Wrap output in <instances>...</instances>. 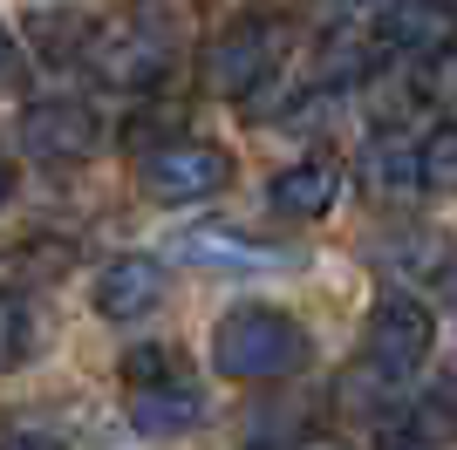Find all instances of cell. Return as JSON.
Instances as JSON below:
<instances>
[{
	"label": "cell",
	"mask_w": 457,
	"mask_h": 450,
	"mask_svg": "<svg viewBox=\"0 0 457 450\" xmlns=\"http://www.w3.org/2000/svg\"><path fill=\"white\" fill-rule=\"evenodd\" d=\"M212 362L232 382H280L307 362V328L280 307H232L212 328Z\"/></svg>",
	"instance_id": "1"
},
{
	"label": "cell",
	"mask_w": 457,
	"mask_h": 450,
	"mask_svg": "<svg viewBox=\"0 0 457 450\" xmlns=\"http://www.w3.org/2000/svg\"><path fill=\"white\" fill-rule=\"evenodd\" d=\"M137 185L151 205H198L219 198L232 185V150L226 144H198V137H171L137 157Z\"/></svg>",
	"instance_id": "2"
},
{
	"label": "cell",
	"mask_w": 457,
	"mask_h": 450,
	"mask_svg": "<svg viewBox=\"0 0 457 450\" xmlns=\"http://www.w3.org/2000/svg\"><path fill=\"white\" fill-rule=\"evenodd\" d=\"M287 48H294V35H287L280 21H267V14L232 21L226 35L212 41V55H205V82H212L219 96H253L260 82H273V75H280Z\"/></svg>",
	"instance_id": "3"
},
{
	"label": "cell",
	"mask_w": 457,
	"mask_h": 450,
	"mask_svg": "<svg viewBox=\"0 0 457 450\" xmlns=\"http://www.w3.org/2000/svg\"><path fill=\"white\" fill-rule=\"evenodd\" d=\"M430 348H437V321H430V307L417 294L376 300V314H369V362L376 369H389L403 382V375H417L430 362Z\"/></svg>",
	"instance_id": "4"
},
{
	"label": "cell",
	"mask_w": 457,
	"mask_h": 450,
	"mask_svg": "<svg viewBox=\"0 0 457 450\" xmlns=\"http://www.w3.org/2000/svg\"><path fill=\"white\" fill-rule=\"evenodd\" d=\"M21 144L41 164H82V157L103 150V116L89 103H76V96H55V103H35L21 116Z\"/></svg>",
	"instance_id": "5"
},
{
	"label": "cell",
	"mask_w": 457,
	"mask_h": 450,
	"mask_svg": "<svg viewBox=\"0 0 457 450\" xmlns=\"http://www.w3.org/2000/svg\"><path fill=\"white\" fill-rule=\"evenodd\" d=\"M82 62H89L110 89H151L171 69V41L151 35V28H96L82 41Z\"/></svg>",
	"instance_id": "6"
},
{
	"label": "cell",
	"mask_w": 457,
	"mask_h": 450,
	"mask_svg": "<svg viewBox=\"0 0 457 450\" xmlns=\"http://www.w3.org/2000/svg\"><path fill=\"white\" fill-rule=\"evenodd\" d=\"M376 41L417 62H444L457 41V7L451 0H389L376 21Z\"/></svg>",
	"instance_id": "7"
},
{
	"label": "cell",
	"mask_w": 457,
	"mask_h": 450,
	"mask_svg": "<svg viewBox=\"0 0 457 450\" xmlns=\"http://www.w3.org/2000/svg\"><path fill=\"white\" fill-rule=\"evenodd\" d=\"M130 423L144 437H178V430H191V423H205V389H198L185 369L157 375V382H137L130 389Z\"/></svg>",
	"instance_id": "8"
},
{
	"label": "cell",
	"mask_w": 457,
	"mask_h": 450,
	"mask_svg": "<svg viewBox=\"0 0 457 450\" xmlns=\"http://www.w3.org/2000/svg\"><path fill=\"white\" fill-rule=\"evenodd\" d=\"M96 314L103 321H144L164 300V266L144 260V253H130V260H110L103 273H96Z\"/></svg>",
	"instance_id": "9"
},
{
	"label": "cell",
	"mask_w": 457,
	"mask_h": 450,
	"mask_svg": "<svg viewBox=\"0 0 457 450\" xmlns=\"http://www.w3.org/2000/svg\"><path fill=\"white\" fill-rule=\"evenodd\" d=\"M178 253H185L191 266H205V273H280V266H294L280 246L239 239L232 225H198V232L178 239Z\"/></svg>",
	"instance_id": "10"
},
{
	"label": "cell",
	"mask_w": 457,
	"mask_h": 450,
	"mask_svg": "<svg viewBox=\"0 0 457 450\" xmlns=\"http://www.w3.org/2000/svg\"><path fill=\"white\" fill-rule=\"evenodd\" d=\"M267 198L280 219H321L342 198V171H335V157H301V164H287L267 185Z\"/></svg>",
	"instance_id": "11"
},
{
	"label": "cell",
	"mask_w": 457,
	"mask_h": 450,
	"mask_svg": "<svg viewBox=\"0 0 457 450\" xmlns=\"http://www.w3.org/2000/svg\"><path fill=\"white\" fill-rule=\"evenodd\" d=\"M69 266H76V246L28 239V246H14V253H0V294H41V287H55Z\"/></svg>",
	"instance_id": "12"
},
{
	"label": "cell",
	"mask_w": 457,
	"mask_h": 450,
	"mask_svg": "<svg viewBox=\"0 0 457 450\" xmlns=\"http://www.w3.org/2000/svg\"><path fill=\"white\" fill-rule=\"evenodd\" d=\"M451 437H457V410H444L437 396H430V403H403L396 416H382V423H376V444H389V450L451 444Z\"/></svg>",
	"instance_id": "13"
},
{
	"label": "cell",
	"mask_w": 457,
	"mask_h": 450,
	"mask_svg": "<svg viewBox=\"0 0 457 450\" xmlns=\"http://www.w3.org/2000/svg\"><path fill=\"white\" fill-rule=\"evenodd\" d=\"M417 191H457V123L451 116L417 144Z\"/></svg>",
	"instance_id": "14"
},
{
	"label": "cell",
	"mask_w": 457,
	"mask_h": 450,
	"mask_svg": "<svg viewBox=\"0 0 457 450\" xmlns=\"http://www.w3.org/2000/svg\"><path fill=\"white\" fill-rule=\"evenodd\" d=\"M35 355V314L21 294H0V369H21Z\"/></svg>",
	"instance_id": "15"
},
{
	"label": "cell",
	"mask_w": 457,
	"mask_h": 450,
	"mask_svg": "<svg viewBox=\"0 0 457 450\" xmlns=\"http://www.w3.org/2000/svg\"><path fill=\"white\" fill-rule=\"evenodd\" d=\"M362 171L376 178V191H403L417 185V144H376L362 157Z\"/></svg>",
	"instance_id": "16"
},
{
	"label": "cell",
	"mask_w": 457,
	"mask_h": 450,
	"mask_svg": "<svg viewBox=\"0 0 457 450\" xmlns=\"http://www.w3.org/2000/svg\"><path fill=\"white\" fill-rule=\"evenodd\" d=\"M178 362H171V348H130V355H123V382H157V375H171Z\"/></svg>",
	"instance_id": "17"
},
{
	"label": "cell",
	"mask_w": 457,
	"mask_h": 450,
	"mask_svg": "<svg viewBox=\"0 0 457 450\" xmlns=\"http://www.w3.org/2000/svg\"><path fill=\"white\" fill-rule=\"evenodd\" d=\"M437 403H444V410H457V369L444 375V389H437Z\"/></svg>",
	"instance_id": "18"
},
{
	"label": "cell",
	"mask_w": 457,
	"mask_h": 450,
	"mask_svg": "<svg viewBox=\"0 0 457 450\" xmlns=\"http://www.w3.org/2000/svg\"><path fill=\"white\" fill-rule=\"evenodd\" d=\"M437 287H444V300L457 307V266H444V273H437Z\"/></svg>",
	"instance_id": "19"
},
{
	"label": "cell",
	"mask_w": 457,
	"mask_h": 450,
	"mask_svg": "<svg viewBox=\"0 0 457 450\" xmlns=\"http://www.w3.org/2000/svg\"><path fill=\"white\" fill-rule=\"evenodd\" d=\"M14 55V35H7V21H0V62Z\"/></svg>",
	"instance_id": "20"
},
{
	"label": "cell",
	"mask_w": 457,
	"mask_h": 450,
	"mask_svg": "<svg viewBox=\"0 0 457 450\" xmlns=\"http://www.w3.org/2000/svg\"><path fill=\"white\" fill-rule=\"evenodd\" d=\"M0 205H7V164H0Z\"/></svg>",
	"instance_id": "21"
},
{
	"label": "cell",
	"mask_w": 457,
	"mask_h": 450,
	"mask_svg": "<svg viewBox=\"0 0 457 450\" xmlns=\"http://www.w3.org/2000/svg\"><path fill=\"white\" fill-rule=\"evenodd\" d=\"M451 7H457V0H451Z\"/></svg>",
	"instance_id": "22"
}]
</instances>
